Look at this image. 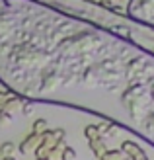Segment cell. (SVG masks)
Wrapping results in <instances>:
<instances>
[{
    "instance_id": "obj_1",
    "label": "cell",
    "mask_w": 154,
    "mask_h": 160,
    "mask_svg": "<svg viewBox=\"0 0 154 160\" xmlns=\"http://www.w3.org/2000/svg\"><path fill=\"white\" fill-rule=\"evenodd\" d=\"M121 150L127 154V156H131L133 160H148V156H147V152L137 145V142H133V141H123L121 142Z\"/></svg>"
},
{
    "instance_id": "obj_2",
    "label": "cell",
    "mask_w": 154,
    "mask_h": 160,
    "mask_svg": "<svg viewBox=\"0 0 154 160\" xmlns=\"http://www.w3.org/2000/svg\"><path fill=\"white\" fill-rule=\"evenodd\" d=\"M39 142H41V137H39V135H35V133H29L27 137L20 142L18 150H20L22 154H31V152H35V148H37Z\"/></svg>"
},
{
    "instance_id": "obj_3",
    "label": "cell",
    "mask_w": 154,
    "mask_h": 160,
    "mask_svg": "<svg viewBox=\"0 0 154 160\" xmlns=\"http://www.w3.org/2000/svg\"><path fill=\"white\" fill-rule=\"evenodd\" d=\"M88 145H90V150L96 154V158H103V154L107 152V147H105V142H103V137L102 139H96V141H88Z\"/></svg>"
},
{
    "instance_id": "obj_4",
    "label": "cell",
    "mask_w": 154,
    "mask_h": 160,
    "mask_svg": "<svg viewBox=\"0 0 154 160\" xmlns=\"http://www.w3.org/2000/svg\"><path fill=\"white\" fill-rule=\"evenodd\" d=\"M45 131H49V121H47V119H43V117L35 119L33 125H31V133H35V135H39V137H41Z\"/></svg>"
},
{
    "instance_id": "obj_5",
    "label": "cell",
    "mask_w": 154,
    "mask_h": 160,
    "mask_svg": "<svg viewBox=\"0 0 154 160\" xmlns=\"http://www.w3.org/2000/svg\"><path fill=\"white\" fill-rule=\"evenodd\" d=\"M84 137L88 141H96V139H102V133L98 129V125H88L84 127Z\"/></svg>"
},
{
    "instance_id": "obj_6",
    "label": "cell",
    "mask_w": 154,
    "mask_h": 160,
    "mask_svg": "<svg viewBox=\"0 0 154 160\" xmlns=\"http://www.w3.org/2000/svg\"><path fill=\"white\" fill-rule=\"evenodd\" d=\"M16 150H18V145L12 142V141H6V142L0 145V154H2V156H14Z\"/></svg>"
},
{
    "instance_id": "obj_7",
    "label": "cell",
    "mask_w": 154,
    "mask_h": 160,
    "mask_svg": "<svg viewBox=\"0 0 154 160\" xmlns=\"http://www.w3.org/2000/svg\"><path fill=\"white\" fill-rule=\"evenodd\" d=\"M41 142L43 145H47V147H53V145H57V137H55V131L53 129H49V131H45L43 135H41Z\"/></svg>"
},
{
    "instance_id": "obj_8",
    "label": "cell",
    "mask_w": 154,
    "mask_h": 160,
    "mask_svg": "<svg viewBox=\"0 0 154 160\" xmlns=\"http://www.w3.org/2000/svg\"><path fill=\"white\" fill-rule=\"evenodd\" d=\"M49 148H51V147H47V145H43V142H39L37 148H35V158H47V154H49Z\"/></svg>"
},
{
    "instance_id": "obj_9",
    "label": "cell",
    "mask_w": 154,
    "mask_h": 160,
    "mask_svg": "<svg viewBox=\"0 0 154 160\" xmlns=\"http://www.w3.org/2000/svg\"><path fill=\"white\" fill-rule=\"evenodd\" d=\"M12 113H8V111H0V129L2 127H6V125H10L12 123Z\"/></svg>"
},
{
    "instance_id": "obj_10",
    "label": "cell",
    "mask_w": 154,
    "mask_h": 160,
    "mask_svg": "<svg viewBox=\"0 0 154 160\" xmlns=\"http://www.w3.org/2000/svg\"><path fill=\"white\" fill-rule=\"evenodd\" d=\"M76 158V150L72 148V147H64V152H62V160H74Z\"/></svg>"
},
{
    "instance_id": "obj_11",
    "label": "cell",
    "mask_w": 154,
    "mask_h": 160,
    "mask_svg": "<svg viewBox=\"0 0 154 160\" xmlns=\"http://www.w3.org/2000/svg\"><path fill=\"white\" fill-rule=\"evenodd\" d=\"M53 131H55L57 141H64V137H67V131H64V129H53Z\"/></svg>"
},
{
    "instance_id": "obj_12",
    "label": "cell",
    "mask_w": 154,
    "mask_h": 160,
    "mask_svg": "<svg viewBox=\"0 0 154 160\" xmlns=\"http://www.w3.org/2000/svg\"><path fill=\"white\" fill-rule=\"evenodd\" d=\"M109 10H111L113 14H121V16L125 14V8H123V6H119V4H113V6L109 8Z\"/></svg>"
},
{
    "instance_id": "obj_13",
    "label": "cell",
    "mask_w": 154,
    "mask_h": 160,
    "mask_svg": "<svg viewBox=\"0 0 154 160\" xmlns=\"http://www.w3.org/2000/svg\"><path fill=\"white\" fill-rule=\"evenodd\" d=\"M10 98V94H6V92H0V106H2V103Z\"/></svg>"
},
{
    "instance_id": "obj_14",
    "label": "cell",
    "mask_w": 154,
    "mask_h": 160,
    "mask_svg": "<svg viewBox=\"0 0 154 160\" xmlns=\"http://www.w3.org/2000/svg\"><path fill=\"white\" fill-rule=\"evenodd\" d=\"M2 160H18V158H14V156H2Z\"/></svg>"
},
{
    "instance_id": "obj_15",
    "label": "cell",
    "mask_w": 154,
    "mask_h": 160,
    "mask_svg": "<svg viewBox=\"0 0 154 160\" xmlns=\"http://www.w3.org/2000/svg\"><path fill=\"white\" fill-rule=\"evenodd\" d=\"M88 2H96V0H88ZM98 2H100V0H98Z\"/></svg>"
},
{
    "instance_id": "obj_16",
    "label": "cell",
    "mask_w": 154,
    "mask_h": 160,
    "mask_svg": "<svg viewBox=\"0 0 154 160\" xmlns=\"http://www.w3.org/2000/svg\"><path fill=\"white\" fill-rule=\"evenodd\" d=\"M119 2H127V0H119Z\"/></svg>"
}]
</instances>
